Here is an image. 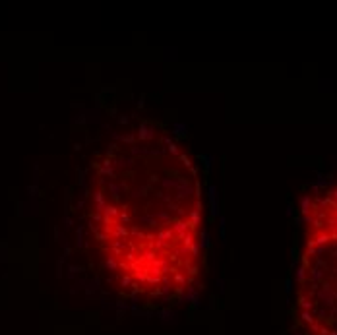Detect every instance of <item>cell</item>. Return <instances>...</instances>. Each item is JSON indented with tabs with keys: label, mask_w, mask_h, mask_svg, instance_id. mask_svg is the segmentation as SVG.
<instances>
[{
	"label": "cell",
	"mask_w": 337,
	"mask_h": 335,
	"mask_svg": "<svg viewBox=\"0 0 337 335\" xmlns=\"http://www.w3.org/2000/svg\"><path fill=\"white\" fill-rule=\"evenodd\" d=\"M128 122H130V118H128V116H126V114H122V116H118V124H122V126H126V124H128Z\"/></svg>",
	"instance_id": "20"
},
{
	"label": "cell",
	"mask_w": 337,
	"mask_h": 335,
	"mask_svg": "<svg viewBox=\"0 0 337 335\" xmlns=\"http://www.w3.org/2000/svg\"><path fill=\"white\" fill-rule=\"evenodd\" d=\"M174 192H177V194H174V198H177V200L180 201V200H188L190 196H192V194L196 192V188H194L192 182H188V180L184 178V180H182L177 188H174Z\"/></svg>",
	"instance_id": "2"
},
{
	"label": "cell",
	"mask_w": 337,
	"mask_h": 335,
	"mask_svg": "<svg viewBox=\"0 0 337 335\" xmlns=\"http://www.w3.org/2000/svg\"><path fill=\"white\" fill-rule=\"evenodd\" d=\"M105 267H107V269H111V271H114V269H116V261H114V258H113V256H109V258H107Z\"/></svg>",
	"instance_id": "17"
},
{
	"label": "cell",
	"mask_w": 337,
	"mask_h": 335,
	"mask_svg": "<svg viewBox=\"0 0 337 335\" xmlns=\"http://www.w3.org/2000/svg\"><path fill=\"white\" fill-rule=\"evenodd\" d=\"M219 223H221V238L225 242V219H219Z\"/></svg>",
	"instance_id": "21"
},
{
	"label": "cell",
	"mask_w": 337,
	"mask_h": 335,
	"mask_svg": "<svg viewBox=\"0 0 337 335\" xmlns=\"http://www.w3.org/2000/svg\"><path fill=\"white\" fill-rule=\"evenodd\" d=\"M151 138H153V126L147 124V122H142L140 130H138V140L147 142V140H151Z\"/></svg>",
	"instance_id": "4"
},
{
	"label": "cell",
	"mask_w": 337,
	"mask_h": 335,
	"mask_svg": "<svg viewBox=\"0 0 337 335\" xmlns=\"http://www.w3.org/2000/svg\"><path fill=\"white\" fill-rule=\"evenodd\" d=\"M147 190H149L147 184H145V186H140V188H134V190H132V198H143Z\"/></svg>",
	"instance_id": "11"
},
{
	"label": "cell",
	"mask_w": 337,
	"mask_h": 335,
	"mask_svg": "<svg viewBox=\"0 0 337 335\" xmlns=\"http://www.w3.org/2000/svg\"><path fill=\"white\" fill-rule=\"evenodd\" d=\"M153 219H161V221H168L171 217H168V213H165V211H155L153 213Z\"/></svg>",
	"instance_id": "15"
},
{
	"label": "cell",
	"mask_w": 337,
	"mask_h": 335,
	"mask_svg": "<svg viewBox=\"0 0 337 335\" xmlns=\"http://www.w3.org/2000/svg\"><path fill=\"white\" fill-rule=\"evenodd\" d=\"M190 227H198V225H200V221H202V213H200V209H196V211H190Z\"/></svg>",
	"instance_id": "10"
},
{
	"label": "cell",
	"mask_w": 337,
	"mask_h": 335,
	"mask_svg": "<svg viewBox=\"0 0 337 335\" xmlns=\"http://www.w3.org/2000/svg\"><path fill=\"white\" fill-rule=\"evenodd\" d=\"M182 180H184V176H165L161 180V186H163L165 190H174Z\"/></svg>",
	"instance_id": "5"
},
{
	"label": "cell",
	"mask_w": 337,
	"mask_h": 335,
	"mask_svg": "<svg viewBox=\"0 0 337 335\" xmlns=\"http://www.w3.org/2000/svg\"><path fill=\"white\" fill-rule=\"evenodd\" d=\"M140 221L143 223V225H149V227H155V225H159L153 217H149V215H143V217H140Z\"/></svg>",
	"instance_id": "14"
},
{
	"label": "cell",
	"mask_w": 337,
	"mask_h": 335,
	"mask_svg": "<svg viewBox=\"0 0 337 335\" xmlns=\"http://www.w3.org/2000/svg\"><path fill=\"white\" fill-rule=\"evenodd\" d=\"M198 250H200V248H198V244H192V254H196V256H198Z\"/></svg>",
	"instance_id": "23"
},
{
	"label": "cell",
	"mask_w": 337,
	"mask_h": 335,
	"mask_svg": "<svg viewBox=\"0 0 337 335\" xmlns=\"http://www.w3.org/2000/svg\"><path fill=\"white\" fill-rule=\"evenodd\" d=\"M134 163L136 161L132 157H118V159H116V165L122 167V169H130V167H134Z\"/></svg>",
	"instance_id": "9"
},
{
	"label": "cell",
	"mask_w": 337,
	"mask_h": 335,
	"mask_svg": "<svg viewBox=\"0 0 337 335\" xmlns=\"http://www.w3.org/2000/svg\"><path fill=\"white\" fill-rule=\"evenodd\" d=\"M302 221L308 227L302 265L296 269L300 285L310 283L314 293L327 308L337 302V184L324 194L302 200Z\"/></svg>",
	"instance_id": "1"
},
{
	"label": "cell",
	"mask_w": 337,
	"mask_h": 335,
	"mask_svg": "<svg viewBox=\"0 0 337 335\" xmlns=\"http://www.w3.org/2000/svg\"><path fill=\"white\" fill-rule=\"evenodd\" d=\"M64 223H66V227H72V221H70V217H66V219H64Z\"/></svg>",
	"instance_id": "25"
},
{
	"label": "cell",
	"mask_w": 337,
	"mask_h": 335,
	"mask_svg": "<svg viewBox=\"0 0 337 335\" xmlns=\"http://www.w3.org/2000/svg\"><path fill=\"white\" fill-rule=\"evenodd\" d=\"M120 219H122L124 223H128V221H130V217H128V213H126V211H122V213H120Z\"/></svg>",
	"instance_id": "22"
},
{
	"label": "cell",
	"mask_w": 337,
	"mask_h": 335,
	"mask_svg": "<svg viewBox=\"0 0 337 335\" xmlns=\"http://www.w3.org/2000/svg\"><path fill=\"white\" fill-rule=\"evenodd\" d=\"M167 149H168V153H171V155H177V157H180V149H178V145L174 143V142L167 143Z\"/></svg>",
	"instance_id": "13"
},
{
	"label": "cell",
	"mask_w": 337,
	"mask_h": 335,
	"mask_svg": "<svg viewBox=\"0 0 337 335\" xmlns=\"http://www.w3.org/2000/svg\"><path fill=\"white\" fill-rule=\"evenodd\" d=\"M209 246V235L207 231H202V236H200V244H198V248H207Z\"/></svg>",
	"instance_id": "12"
},
{
	"label": "cell",
	"mask_w": 337,
	"mask_h": 335,
	"mask_svg": "<svg viewBox=\"0 0 337 335\" xmlns=\"http://www.w3.org/2000/svg\"><path fill=\"white\" fill-rule=\"evenodd\" d=\"M188 227H190V223H186V221H177L173 225V229L177 231V235H180V236H186Z\"/></svg>",
	"instance_id": "6"
},
{
	"label": "cell",
	"mask_w": 337,
	"mask_h": 335,
	"mask_svg": "<svg viewBox=\"0 0 337 335\" xmlns=\"http://www.w3.org/2000/svg\"><path fill=\"white\" fill-rule=\"evenodd\" d=\"M120 142H124V143H134V142H136L134 132H132V134H126V136H120Z\"/></svg>",
	"instance_id": "16"
},
{
	"label": "cell",
	"mask_w": 337,
	"mask_h": 335,
	"mask_svg": "<svg viewBox=\"0 0 337 335\" xmlns=\"http://www.w3.org/2000/svg\"><path fill=\"white\" fill-rule=\"evenodd\" d=\"M173 130H174V136H186L188 134V126L184 124V122H174Z\"/></svg>",
	"instance_id": "7"
},
{
	"label": "cell",
	"mask_w": 337,
	"mask_h": 335,
	"mask_svg": "<svg viewBox=\"0 0 337 335\" xmlns=\"http://www.w3.org/2000/svg\"><path fill=\"white\" fill-rule=\"evenodd\" d=\"M207 200H209V206H211V215L217 217L219 215V200H217V188L213 184L207 188Z\"/></svg>",
	"instance_id": "3"
},
{
	"label": "cell",
	"mask_w": 337,
	"mask_h": 335,
	"mask_svg": "<svg viewBox=\"0 0 337 335\" xmlns=\"http://www.w3.org/2000/svg\"><path fill=\"white\" fill-rule=\"evenodd\" d=\"M109 192L114 200H120V192H122V186H118L116 182H109Z\"/></svg>",
	"instance_id": "8"
},
{
	"label": "cell",
	"mask_w": 337,
	"mask_h": 335,
	"mask_svg": "<svg viewBox=\"0 0 337 335\" xmlns=\"http://www.w3.org/2000/svg\"><path fill=\"white\" fill-rule=\"evenodd\" d=\"M180 161H182V165H184L186 169H192V163H190V159H188L184 153H180Z\"/></svg>",
	"instance_id": "19"
},
{
	"label": "cell",
	"mask_w": 337,
	"mask_h": 335,
	"mask_svg": "<svg viewBox=\"0 0 337 335\" xmlns=\"http://www.w3.org/2000/svg\"><path fill=\"white\" fill-rule=\"evenodd\" d=\"M143 101H145V97L142 95V97H140V101H138V107H143Z\"/></svg>",
	"instance_id": "24"
},
{
	"label": "cell",
	"mask_w": 337,
	"mask_h": 335,
	"mask_svg": "<svg viewBox=\"0 0 337 335\" xmlns=\"http://www.w3.org/2000/svg\"><path fill=\"white\" fill-rule=\"evenodd\" d=\"M200 159H203V161H206V167H207V169H209V167H213V161H215L213 155H203V157H200Z\"/></svg>",
	"instance_id": "18"
}]
</instances>
